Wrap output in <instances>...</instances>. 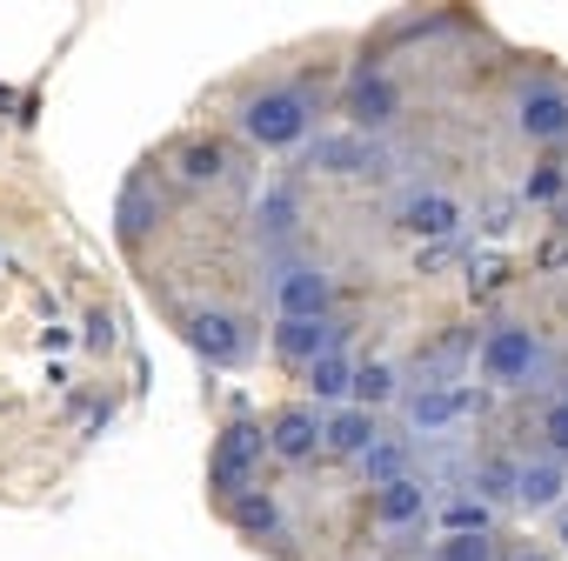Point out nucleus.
I'll return each instance as SVG.
<instances>
[{
  "label": "nucleus",
  "instance_id": "1",
  "mask_svg": "<svg viewBox=\"0 0 568 561\" xmlns=\"http://www.w3.org/2000/svg\"><path fill=\"white\" fill-rule=\"evenodd\" d=\"M308 128H315V94H308L302 81L261 88V94L241 108V134H247L254 147H302Z\"/></svg>",
  "mask_w": 568,
  "mask_h": 561
},
{
  "label": "nucleus",
  "instance_id": "2",
  "mask_svg": "<svg viewBox=\"0 0 568 561\" xmlns=\"http://www.w3.org/2000/svg\"><path fill=\"white\" fill-rule=\"evenodd\" d=\"M548 375V341L521 322H495L481 335V381L488 388H535Z\"/></svg>",
  "mask_w": 568,
  "mask_h": 561
},
{
  "label": "nucleus",
  "instance_id": "3",
  "mask_svg": "<svg viewBox=\"0 0 568 561\" xmlns=\"http://www.w3.org/2000/svg\"><path fill=\"white\" fill-rule=\"evenodd\" d=\"M267 302H274L281 322H322V315H335V274L322 261L281 254L274 274H267Z\"/></svg>",
  "mask_w": 568,
  "mask_h": 561
},
{
  "label": "nucleus",
  "instance_id": "4",
  "mask_svg": "<svg viewBox=\"0 0 568 561\" xmlns=\"http://www.w3.org/2000/svg\"><path fill=\"white\" fill-rule=\"evenodd\" d=\"M261 448H267L261 428H247V421L221 428V441H214V455H207V488H214L221 501L247 494V488H254V461H261Z\"/></svg>",
  "mask_w": 568,
  "mask_h": 561
},
{
  "label": "nucleus",
  "instance_id": "5",
  "mask_svg": "<svg viewBox=\"0 0 568 561\" xmlns=\"http://www.w3.org/2000/svg\"><path fill=\"white\" fill-rule=\"evenodd\" d=\"M515 128H521V141H541V147L568 141V88L528 81V88L515 94Z\"/></svg>",
  "mask_w": 568,
  "mask_h": 561
},
{
  "label": "nucleus",
  "instance_id": "6",
  "mask_svg": "<svg viewBox=\"0 0 568 561\" xmlns=\"http://www.w3.org/2000/svg\"><path fill=\"white\" fill-rule=\"evenodd\" d=\"M342 341H348V322H335V315H322V322H274V355L295 361V368H308L322 355H342Z\"/></svg>",
  "mask_w": 568,
  "mask_h": 561
},
{
  "label": "nucleus",
  "instance_id": "7",
  "mask_svg": "<svg viewBox=\"0 0 568 561\" xmlns=\"http://www.w3.org/2000/svg\"><path fill=\"white\" fill-rule=\"evenodd\" d=\"M308 167H322V174H382L388 147L368 141V134H315L308 141Z\"/></svg>",
  "mask_w": 568,
  "mask_h": 561
},
{
  "label": "nucleus",
  "instance_id": "8",
  "mask_svg": "<svg viewBox=\"0 0 568 561\" xmlns=\"http://www.w3.org/2000/svg\"><path fill=\"white\" fill-rule=\"evenodd\" d=\"M254 234H261L267 254H288V247H295V234H302V194H295L288 181L261 187V201H254Z\"/></svg>",
  "mask_w": 568,
  "mask_h": 561
},
{
  "label": "nucleus",
  "instance_id": "9",
  "mask_svg": "<svg viewBox=\"0 0 568 561\" xmlns=\"http://www.w3.org/2000/svg\"><path fill=\"white\" fill-rule=\"evenodd\" d=\"M187 348H194L207 368H234V361L247 355V335H241V322H234V315L201 308V315H187Z\"/></svg>",
  "mask_w": 568,
  "mask_h": 561
},
{
  "label": "nucleus",
  "instance_id": "10",
  "mask_svg": "<svg viewBox=\"0 0 568 561\" xmlns=\"http://www.w3.org/2000/svg\"><path fill=\"white\" fill-rule=\"evenodd\" d=\"M395 108H402V101H395V81H388L382 68H362L355 88H348V121H355V134L375 141V134L395 121Z\"/></svg>",
  "mask_w": 568,
  "mask_h": 561
},
{
  "label": "nucleus",
  "instance_id": "11",
  "mask_svg": "<svg viewBox=\"0 0 568 561\" xmlns=\"http://www.w3.org/2000/svg\"><path fill=\"white\" fill-rule=\"evenodd\" d=\"M475 408V388H448V381H422V395H408V428L415 435H442Z\"/></svg>",
  "mask_w": 568,
  "mask_h": 561
},
{
  "label": "nucleus",
  "instance_id": "12",
  "mask_svg": "<svg viewBox=\"0 0 568 561\" xmlns=\"http://www.w3.org/2000/svg\"><path fill=\"white\" fill-rule=\"evenodd\" d=\"M561 494H568V461L541 455V461H521V468H515V494H508V501H521L528 514L561 508Z\"/></svg>",
  "mask_w": 568,
  "mask_h": 561
},
{
  "label": "nucleus",
  "instance_id": "13",
  "mask_svg": "<svg viewBox=\"0 0 568 561\" xmlns=\"http://www.w3.org/2000/svg\"><path fill=\"white\" fill-rule=\"evenodd\" d=\"M267 448H274L281 461H308V455L322 448V415H315L308 401H295V408H281V415L267 421Z\"/></svg>",
  "mask_w": 568,
  "mask_h": 561
},
{
  "label": "nucleus",
  "instance_id": "14",
  "mask_svg": "<svg viewBox=\"0 0 568 561\" xmlns=\"http://www.w3.org/2000/svg\"><path fill=\"white\" fill-rule=\"evenodd\" d=\"M402 227H408V234H428V241H435V234H455V227H462V201L422 187V194L402 201Z\"/></svg>",
  "mask_w": 568,
  "mask_h": 561
},
{
  "label": "nucleus",
  "instance_id": "15",
  "mask_svg": "<svg viewBox=\"0 0 568 561\" xmlns=\"http://www.w3.org/2000/svg\"><path fill=\"white\" fill-rule=\"evenodd\" d=\"M428 508H435V494H428V481H415V475L375 488V514H382V528H415Z\"/></svg>",
  "mask_w": 568,
  "mask_h": 561
},
{
  "label": "nucleus",
  "instance_id": "16",
  "mask_svg": "<svg viewBox=\"0 0 568 561\" xmlns=\"http://www.w3.org/2000/svg\"><path fill=\"white\" fill-rule=\"evenodd\" d=\"M375 441H382V428H375L368 408H342V415L322 421V448H328V455H348V461H355V455H368Z\"/></svg>",
  "mask_w": 568,
  "mask_h": 561
},
{
  "label": "nucleus",
  "instance_id": "17",
  "mask_svg": "<svg viewBox=\"0 0 568 561\" xmlns=\"http://www.w3.org/2000/svg\"><path fill=\"white\" fill-rule=\"evenodd\" d=\"M227 521H234L241 534L274 541V534H281V501H274L267 488H247V494H234V501H227Z\"/></svg>",
  "mask_w": 568,
  "mask_h": 561
},
{
  "label": "nucleus",
  "instance_id": "18",
  "mask_svg": "<svg viewBox=\"0 0 568 561\" xmlns=\"http://www.w3.org/2000/svg\"><path fill=\"white\" fill-rule=\"evenodd\" d=\"M355 468H362V481H368V488H388V481H402V475H408V441H388V435H382L368 455H355Z\"/></svg>",
  "mask_w": 568,
  "mask_h": 561
},
{
  "label": "nucleus",
  "instance_id": "19",
  "mask_svg": "<svg viewBox=\"0 0 568 561\" xmlns=\"http://www.w3.org/2000/svg\"><path fill=\"white\" fill-rule=\"evenodd\" d=\"M348 388H355V361H348V355L308 361V395H315V401H348Z\"/></svg>",
  "mask_w": 568,
  "mask_h": 561
},
{
  "label": "nucleus",
  "instance_id": "20",
  "mask_svg": "<svg viewBox=\"0 0 568 561\" xmlns=\"http://www.w3.org/2000/svg\"><path fill=\"white\" fill-rule=\"evenodd\" d=\"M174 161H181V181H194V187H201V181H221V174H227V154H221V141H187V147H181Z\"/></svg>",
  "mask_w": 568,
  "mask_h": 561
},
{
  "label": "nucleus",
  "instance_id": "21",
  "mask_svg": "<svg viewBox=\"0 0 568 561\" xmlns=\"http://www.w3.org/2000/svg\"><path fill=\"white\" fill-rule=\"evenodd\" d=\"M154 214H161V201H148V181H128V187H121V234L141 241Z\"/></svg>",
  "mask_w": 568,
  "mask_h": 561
},
{
  "label": "nucleus",
  "instance_id": "22",
  "mask_svg": "<svg viewBox=\"0 0 568 561\" xmlns=\"http://www.w3.org/2000/svg\"><path fill=\"white\" fill-rule=\"evenodd\" d=\"M348 395H355V401L375 415L382 401H395V368H388V361H368V368H355V388H348Z\"/></svg>",
  "mask_w": 568,
  "mask_h": 561
},
{
  "label": "nucleus",
  "instance_id": "23",
  "mask_svg": "<svg viewBox=\"0 0 568 561\" xmlns=\"http://www.w3.org/2000/svg\"><path fill=\"white\" fill-rule=\"evenodd\" d=\"M442 521H448V534H488V501H448L442 508Z\"/></svg>",
  "mask_w": 568,
  "mask_h": 561
},
{
  "label": "nucleus",
  "instance_id": "24",
  "mask_svg": "<svg viewBox=\"0 0 568 561\" xmlns=\"http://www.w3.org/2000/svg\"><path fill=\"white\" fill-rule=\"evenodd\" d=\"M435 561H495V534H448Z\"/></svg>",
  "mask_w": 568,
  "mask_h": 561
},
{
  "label": "nucleus",
  "instance_id": "25",
  "mask_svg": "<svg viewBox=\"0 0 568 561\" xmlns=\"http://www.w3.org/2000/svg\"><path fill=\"white\" fill-rule=\"evenodd\" d=\"M475 494H481V501H508V494H515V468H508V461H481V468H475Z\"/></svg>",
  "mask_w": 568,
  "mask_h": 561
},
{
  "label": "nucleus",
  "instance_id": "26",
  "mask_svg": "<svg viewBox=\"0 0 568 561\" xmlns=\"http://www.w3.org/2000/svg\"><path fill=\"white\" fill-rule=\"evenodd\" d=\"M541 441H548L555 461H568V401H548V415H541Z\"/></svg>",
  "mask_w": 568,
  "mask_h": 561
},
{
  "label": "nucleus",
  "instance_id": "27",
  "mask_svg": "<svg viewBox=\"0 0 568 561\" xmlns=\"http://www.w3.org/2000/svg\"><path fill=\"white\" fill-rule=\"evenodd\" d=\"M561 194V167H541V174H528V201H555Z\"/></svg>",
  "mask_w": 568,
  "mask_h": 561
},
{
  "label": "nucleus",
  "instance_id": "28",
  "mask_svg": "<svg viewBox=\"0 0 568 561\" xmlns=\"http://www.w3.org/2000/svg\"><path fill=\"white\" fill-rule=\"evenodd\" d=\"M515 561H548V554H515Z\"/></svg>",
  "mask_w": 568,
  "mask_h": 561
},
{
  "label": "nucleus",
  "instance_id": "29",
  "mask_svg": "<svg viewBox=\"0 0 568 561\" xmlns=\"http://www.w3.org/2000/svg\"><path fill=\"white\" fill-rule=\"evenodd\" d=\"M561 548H568V514H561Z\"/></svg>",
  "mask_w": 568,
  "mask_h": 561
}]
</instances>
